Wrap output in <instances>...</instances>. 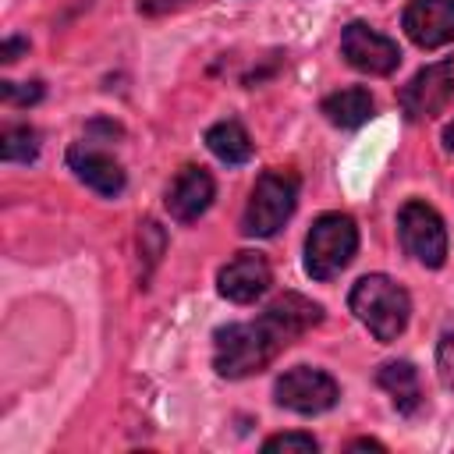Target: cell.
<instances>
[{
	"mask_svg": "<svg viewBox=\"0 0 454 454\" xmlns=\"http://www.w3.org/2000/svg\"><path fill=\"white\" fill-rule=\"evenodd\" d=\"M323 323V305L284 291L273 298L259 319L252 323H227L213 333V369L223 380H245L252 372H262L294 337Z\"/></svg>",
	"mask_w": 454,
	"mask_h": 454,
	"instance_id": "cell-1",
	"label": "cell"
},
{
	"mask_svg": "<svg viewBox=\"0 0 454 454\" xmlns=\"http://www.w3.org/2000/svg\"><path fill=\"white\" fill-rule=\"evenodd\" d=\"M348 309L355 312V319L380 340V344H390L404 333L408 326V316H411V298L408 291L383 277V273H369L362 280H355L351 294H348Z\"/></svg>",
	"mask_w": 454,
	"mask_h": 454,
	"instance_id": "cell-2",
	"label": "cell"
},
{
	"mask_svg": "<svg viewBox=\"0 0 454 454\" xmlns=\"http://www.w3.org/2000/svg\"><path fill=\"white\" fill-rule=\"evenodd\" d=\"M298 174L294 170H284V167H273V170H262L252 195H248V206L241 213V234L245 238H273L294 213L298 206Z\"/></svg>",
	"mask_w": 454,
	"mask_h": 454,
	"instance_id": "cell-3",
	"label": "cell"
},
{
	"mask_svg": "<svg viewBox=\"0 0 454 454\" xmlns=\"http://www.w3.org/2000/svg\"><path fill=\"white\" fill-rule=\"evenodd\" d=\"M358 252V227L348 213H323L305 234V273L312 280H333Z\"/></svg>",
	"mask_w": 454,
	"mask_h": 454,
	"instance_id": "cell-4",
	"label": "cell"
},
{
	"mask_svg": "<svg viewBox=\"0 0 454 454\" xmlns=\"http://www.w3.org/2000/svg\"><path fill=\"white\" fill-rule=\"evenodd\" d=\"M397 234H401V245L411 259H419L429 270L443 266V259H447V227H443L440 213L429 202H419V199L404 202L401 213H397Z\"/></svg>",
	"mask_w": 454,
	"mask_h": 454,
	"instance_id": "cell-5",
	"label": "cell"
},
{
	"mask_svg": "<svg viewBox=\"0 0 454 454\" xmlns=\"http://www.w3.org/2000/svg\"><path fill=\"white\" fill-rule=\"evenodd\" d=\"M273 397L280 408H291L298 415H319V411H330L340 397V387L330 372L323 369H312V365H294L287 369L277 387H273Z\"/></svg>",
	"mask_w": 454,
	"mask_h": 454,
	"instance_id": "cell-6",
	"label": "cell"
},
{
	"mask_svg": "<svg viewBox=\"0 0 454 454\" xmlns=\"http://www.w3.org/2000/svg\"><path fill=\"white\" fill-rule=\"evenodd\" d=\"M450 99H454V60H436V64L415 71L411 82L397 92L401 114H404L411 124L443 114Z\"/></svg>",
	"mask_w": 454,
	"mask_h": 454,
	"instance_id": "cell-7",
	"label": "cell"
},
{
	"mask_svg": "<svg viewBox=\"0 0 454 454\" xmlns=\"http://www.w3.org/2000/svg\"><path fill=\"white\" fill-rule=\"evenodd\" d=\"M340 53L355 71L365 74H390L401 64V50L394 39L380 35L376 28H369L365 21H351L340 32Z\"/></svg>",
	"mask_w": 454,
	"mask_h": 454,
	"instance_id": "cell-8",
	"label": "cell"
},
{
	"mask_svg": "<svg viewBox=\"0 0 454 454\" xmlns=\"http://www.w3.org/2000/svg\"><path fill=\"white\" fill-rule=\"evenodd\" d=\"M67 167L74 170V177H78L82 184H89L92 192H99V195H106V199H117V195L124 192V184H128L121 163H117L106 149H99L92 138L74 142V145L67 149Z\"/></svg>",
	"mask_w": 454,
	"mask_h": 454,
	"instance_id": "cell-9",
	"label": "cell"
},
{
	"mask_svg": "<svg viewBox=\"0 0 454 454\" xmlns=\"http://www.w3.org/2000/svg\"><path fill=\"white\" fill-rule=\"evenodd\" d=\"M270 280H273V273H270V262L262 252H238L227 266H220L216 291L234 305H248L266 294Z\"/></svg>",
	"mask_w": 454,
	"mask_h": 454,
	"instance_id": "cell-10",
	"label": "cell"
},
{
	"mask_svg": "<svg viewBox=\"0 0 454 454\" xmlns=\"http://www.w3.org/2000/svg\"><path fill=\"white\" fill-rule=\"evenodd\" d=\"M401 25L415 46L440 50L454 39V0H408Z\"/></svg>",
	"mask_w": 454,
	"mask_h": 454,
	"instance_id": "cell-11",
	"label": "cell"
},
{
	"mask_svg": "<svg viewBox=\"0 0 454 454\" xmlns=\"http://www.w3.org/2000/svg\"><path fill=\"white\" fill-rule=\"evenodd\" d=\"M213 195H216V184L213 177L202 170V167H181L174 184L167 188V213L177 220V223H192L199 220L209 206H213Z\"/></svg>",
	"mask_w": 454,
	"mask_h": 454,
	"instance_id": "cell-12",
	"label": "cell"
},
{
	"mask_svg": "<svg viewBox=\"0 0 454 454\" xmlns=\"http://www.w3.org/2000/svg\"><path fill=\"white\" fill-rule=\"evenodd\" d=\"M323 117L330 121V124H337V128H358V124H365L372 114H376V103H372V96H369V89H340V92H330L326 99H323Z\"/></svg>",
	"mask_w": 454,
	"mask_h": 454,
	"instance_id": "cell-13",
	"label": "cell"
},
{
	"mask_svg": "<svg viewBox=\"0 0 454 454\" xmlns=\"http://www.w3.org/2000/svg\"><path fill=\"white\" fill-rule=\"evenodd\" d=\"M376 383L394 397V408L401 415H411L422 404V390H419V369L411 362H387L376 372Z\"/></svg>",
	"mask_w": 454,
	"mask_h": 454,
	"instance_id": "cell-14",
	"label": "cell"
},
{
	"mask_svg": "<svg viewBox=\"0 0 454 454\" xmlns=\"http://www.w3.org/2000/svg\"><path fill=\"white\" fill-rule=\"evenodd\" d=\"M206 149H209L220 163L238 167V163H245V160L252 156V138H248V131L241 128V121L227 117V121H216V124L206 131Z\"/></svg>",
	"mask_w": 454,
	"mask_h": 454,
	"instance_id": "cell-15",
	"label": "cell"
},
{
	"mask_svg": "<svg viewBox=\"0 0 454 454\" xmlns=\"http://www.w3.org/2000/svg\"><path fill=\"white\" fill-rule=\"evenodd\" d=\"M0 156L7 163H32L39 156V131L28 124H14L0 135Z\"/></svg>",
	"mask_w": 454,
	"mask_h": 454,
	"instance_id": "cell-16",
	"label": "cell"
},
{
	"mask_svg": "<svg viewBox=\"0 0 454 454\" xmlns=\"http://www.w3.org/2000/svg\"><path fill=\"white\" fill-rule=\"evenodd\" d=\"M163 248H167V234H163V227H160L156 220H142V223H138V259H142L138 280H142V287H145L149 273L156 270Z\"/></svg>",
	"mask_w": 454,
	"mask_h": 454,
	"instance_id": "cell-17",
	"label": "cell"
},
{
	"mask_svg": "<svg viewBox=\"0 0 454 454\" xmlns=\"http://www.w3.org/2000/svg\"><path fill=\"white\" fill-rule=\"evenodd\" d=\"M436 376L447 390H454V316L443 323L436 340Z\"/></svg>",
	"mask_w": 454,
	"mask_h": 454,
	"instance_id": "cell-18",
	"label": "cell"
},
{
	"mask_svg": "<svg viewBox=\"0 0 454 454\" xmlns=\"http://www.w3.org/2000/svg\"><path fill=\"white\" fill-rule=\"evenodd\" d=\"M262 450L266 454H277V450H284V454H316L319 443L309 433H277V436H270L262 443Z\"/></svg>",
	"mask_w": 454,
	"mask_h": 454,
	"instance_id": "cell-19",
	"label": "cell"
},
{
	"mask_svg": "<svg viewBox=\"0 0 454 454\" xmlns=\"http://www.w3.org/2000/svg\"><path fill=\"white\" fill-rule=\"evenodd\" d=\"M0 96L18 106H32L43 99V82H0Z\"/></svg>",
	"mask_w": 454,
	"mask_h": 454,
	"instance_id": "cell-20",
	"label": "cell"
},
{
	"mask_svg": "<svg viewBox=\"0 0 454 454\" xmlns=\"http://www.w3.org/2000/svg\"><path fill=\"white\" fill-rule=\"evenodd\" d=\"M188 0H138V11L149 14V18H160V14H170V11H181Z\"/></svg>",
	"mask_w": 454,
	"mask_h": 454,
	"instance_id": "cell-21",
	"label": "cell"
},
{
	"mask_svg": "<svg viewBox=\"0 0 454 454\" xmlns=\"http://www.w3.org/2000/svg\"><path fill=\"white\" fill-rule=\"evenodd\" d=\"M25 50H28V43H25V39H18V35H11V39H4V43H0V60H4V64H14Z\"/></svg>",
	"mask_w": 454,
	"mask_h": 454,
	"instance_id": "cell-22",
	"label": "cell"
},
{
	"mask_svg": "<svg viewBox=\"0 0 454 454\" xmlns=\"http://www.w3.org/2000/svg\"><path fill=\"white\" fill-rule=\"evenodd\" d=\"M351 450H383V443L380 440H355Z\"/></svg>",
	"mask_w": 454,
	"mask_h": 454,
	"instance_id": "cell-23",
	"label": "cell"
},
{
	"mask_svg": "<svg viewBox=\"0 0 454 454\" xmlns=\"http://www.w3.org/2000/svg\"><path fill=\"white\" fill-rule=\"evenodd\" d=\"M443 149H447V153H454V121L443 128Z\"/></svg>",
	"mask_w": 454,
	"mask_h": 454,
	"instance_id": "cell-24",
	"label": "cell"
}]
</instances>
